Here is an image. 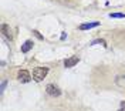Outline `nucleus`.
<instances>
[{
    "instance_id": "f257e3e1",
    "label": "nucleus",
    "mask_w": 125,
    "mask_h": 111,
    "mask_svg": "<svg viewBox=\"0 0 125 111\" xmlns=\"http://www.w3.org/2000/svg\"><path fill=\"white\" fill-rule=\"evenodd\" d=\"M47 73H48V68L47 67H36L33 70V80L40 83V81H43V80L46 78Z\"/></svg>"
},
{
    "instance_id": "f03ea898",
    "label": "nucleus",
    "mask_w": 125,
    "mask_h": 111,
    "mask_svg": "<svg viewBox=\"0 0 125 111\" xmlns=\"http://www.w3.org/2000/svg\"><path fill=\"white\" fill-rule=\"evenodd\" d=\"M46 91H47V94L51 95V97H58V95L61 94V90L57 86H54V84H47Z\"/></svg>"
},
{
    "instance_id": "7ed1b4c3",
    "label": "nucleus",
    "mask_w": 125,
    "mask_h": 111,
    "mask_svg": "<svg viewBox=\"0 0 125 111\" xmlns=\"http://www.w3.org/2000/svg\"><path fill=\"white\" fill-rule=\"evenodd\" d=\"M78 61H80V57H78V56H71V57H68V58L64 60V67H65V68H71V67H74Z\"/></svg>"
},
{
    "instance_id": "20e7f679",
    "label": "nucleus",
    "mask_w": 125,
    "mask_h": 111,
    "mask_svg": "<svg viewBox=\"0 0 125 111\" xmlns=\"http://www.w3.org/2000/svg\"><path fill=\"white\" fill-rule=\"evenodd\" d=\"M17 78H19L20 83H29V81L31 80V76H30V73L27 71V70H20L19 74H17Z\"/></svg>"
},
{
    "instance_id": "39448f33",
    "label": "nucleus",
    "mask_w": 125,
    "mask_h": 111,
    "mask_svg": "<svg viewBox=\"0 0 125 111\" xmlns=\"http://www.w3.org/2000/svg\"><path fill=\"white\" fill-rule=\"evenodd\" d=\"M1 33L4 34V37H6V39H9V40L13 39V36H11V30H10V27H9L6 23L1 24Z\"/></svg>"
},
{
    "instance_id": "423d86ee",
    "label": "nucleus",
    "mask_w": 125,
    "mask_h": 111,
    "mask_svg": "<svg viewBox=\"0 0 125 111\" xmlns=\"http://www.w3.org/2000/svg\"><path fill=\"white\" fill-rule=\"evenodd\" d=\"M34 46V43L31 41V40H26L23 44H21V53H29L31 48Z\"/></svg>"
},
{
    "instance_id": "0eeeda50",
    "label": "nucleus",
    "mask_w": 125,
    "mask_h": 111,
    "mask_svg": "<svg viewBox=\"0 0 125 111\" xmlns=\"http://www.w3.org/2000/svg\"><path fill=\"white\" fill-rule=\"evenodd\" d=\"M100 22H93V23H84L80 26V30H90V29H94V27H98L100 26Z\"/></svg>"
},
{
    "instance_id": "6e6552de",
    "label": "nucleus",
    "mask_w": 125,
    "mask_h": 111,
    "mask_svg": "<svg viewBox=\"0 0 125 111\" xmlns=\"http://www.w3.org/2000/svg\"><path fill=\"white\" fill-rule=\"evenodd\" d=\"M115 83L119 87H125V76H118L117 78H115Z\"/></svg>"
},
{
    "instance_id": "1a4fd4ad",
    "label": "nucleus",
    "mask_w": 125,
    "mask_h": 111,
    "mask_svg": "<svg viewBox=\"0 0 125 111\" xmlns=\"http://www.w3.org/2000/svg\"><path fill=\"white\" fill-rule=\"evenodd\" d=\"M109 17H111V19H124L125 14L124 13H111Z\"/></svg>"
},
{
    "instance_id": "9d476101",
    "label": "nucleus",
    "mask_w": 125,
    "mask_h": 111,
    "mask_svg": "<svg viewBox=\"0 0 125 111\" xmlns=\"http://www.w3.org/2000/svg\"><path fill=\"white\" fill-rule=\"evenodd\" d=\"M94 44H102V46H104V47H107V43H105V40H102V39L94 40L93 43H91V46H94Z\"/></svg>"
},
{
    "instance_id": "9b49d317",
    "label": "nucleus",
    "mask_w": 125,
    "mask_h": 111,
    "mask_svg": "<svg viewBox=\"0 0 125 111\" xmlns=\"http://www.w3.org/2000/svg\"><path fill=\"white\" fill-rule=\"evenodd\" d=\"M6 86H7V80L1 81V86H0V93H1V94L4 93V90H6Z\"/></svg>"
},
{
    "instance_id": "f8f14e48",
    "label": "nucleus",
    "mask_w": 125,
    "mask_h": 111,
    "mask_svg": "<svg viewBox=\"0 0 125 111\" xmlns=\"http://www.w3.org/2000/svg\"><path fill=\"white\" fill-rule=\"evenodd\" d=\"M33 34H34V36H36V37H37L39 40H43V39H44V37H43V34H40L37 30H33Z\"/></svg>"
},
{
    "instance_id": "ddd939ff",
    "label": "nucleus",
    "mask_w": 125,
    "mask_h": 111,
    "mask_svg": "<svg viewBox=\"0 0 125 111\" xmlns=\"http://www.w3.org/2000/svg\"><path fill=\"white\" fill-rule=\"evenodd\" d=\"M121 110L125 111V101H121Z\"/></svg>"
},
{
    "instance_id": "4468645a",
    "label": "nucleus",
    "mask_w": 125,
    "mask_h": 111,
    "mask_svg": "<svg viewBox=\"0 0 125 111\" xmlns=\"http://www.w3.org/2000/svg\"><path fill=\"white\" fill-rule=\"evenodd\" d=\"M67 39V33H62L61 34V40H65Z\"/></svg>"
}]
</instances>
